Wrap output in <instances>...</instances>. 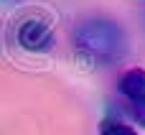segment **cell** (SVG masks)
Instances as JSON below:
<instances>
[{
    "instance_id": "cell-4",
    "label": "cell",
    "mask_w": 145,
    "mask_h": 135,
    "mask_svg": "<svg viewBox=\"0 0 145 135\" xmlns=\"http://www.w3.org/2000/svg\"><path fill=\"white\" fill-rule=\"evenodd\" d=\"M99 135H140V133L133 130V128H127V125H122V123H110V125L102 128Z\"/></svg>"
},
{
    "instance_id": "cell-2",
    "label": "cell",
    "mask_w": 145,
    "mask_h": 135,
    "mask_svg": "<svg viewBox=\"0 0 145 135\" xmlns=\"http://www.w3.org/2000/svg\"><path fill=\"white\" fill-rule=\"evenodd\" d=\"M117 92L125 100L130 117L145 128V69H127L117 82Z\"/></svg>"
},
{
    "instance_id": "cell-3",
    "label": "cell",
    "mask_w": 145,
    "mask_h": 135,
    "mask_svg": "<svg viewBox=\"0 0 145 135\" xmlns=\"http://www.w3.org/2000/svg\"><path fill=\"white\" fill-rule=\"evenodd\" d=\"M18 43L28 51H48L54 46V33L43 20H25L18 28Z\"/></svg>"
},
{
    "instance_id": "cell-1",
    "label": "cell",
    "mask_w": 145,
    "mask_h": 135,
    "mask_svg": "<svg viewBox=\"0 0 145 135\" xmlns=\"http://www.w3.org/2000/svg\"><path fill=\"white\" fill-rule=\"evenodd\" d=\"M74 41H76V48L82 54H87L89 59H94L99 64H117L127 54L125 31L110 18L84 20L76 28Z\"/></svg>"
}]
</instances>
